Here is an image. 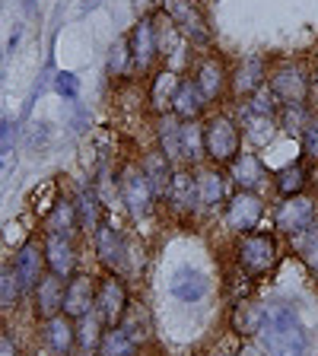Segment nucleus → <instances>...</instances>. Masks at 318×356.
Returning a JSON list of instances; mask_svg holds the SVG:
<instances>
[{"label": "nucleus", "mask_w": 318, "mask_h": 356, "mask_svg": "<svg viewBox=\"0 0 318 356\" xmlns=\"http://www.w3.org/2000/svg\"><path fill=\"white\" fill-rule=\"evenodd\" d=\"M13 270H16V277H19L22 289H35L38 280L45 277V270H48L42 245H38V242L19 245V252H16V258H13Z\"/></svg>", "instance_id": "13"}, {"label": "nucleus", "mask_w": 318, "mask_h": 356, "mask_svg": "<svg viewBox=\"0 0 318 356\" xmlns=\"http://www.w3.org/2000/svg\"><path fill=\"white\" fill-rule=\"evenodd\" d=\"M93 238H96V252H99V261H102L109 270H118L121 264H125V238H121V232L111 226V222H99V229L93 232Z\"/></svg>", "instance_id": "15"}, {"label": "nucleus", "mask_w": 318, "mask_h": 356, "mask_svg": "<svg viewBox=\"0 0 318 356\" xmlns=\"http://www.w3.org/2000/svg\"><path fill=\"white\" fill-rule=\"evenodd\" d=\"M267 86L274 89V96L280 99L283 105H305L312 83H309V76H305L296 64H287V67H280V70L271 76V83H267Z\"/></svg>", "instance_id": "9"}, {"label": "nucleus", "mask_w": 318, "mask_h": 356, "mask_svg": "<svg viewBox=\"0 0 318 356\" xmlns=\"http://www.w3.org/2000/svg\"><path fill=\"white\" fill-rule=\"evenodd\" d=\"M309 178H312V181H315V188H318V165H315V169L309 172Z\"/></svg>", "instance_id": "50"}, {"label": "nucleus", "mask_w": 318, "mask_h": 356, "mask_svg": "<svg viewBox=\"0 0 318 356\" xmlns=\"http://www.w3.org/2000/svg\"><path fill=\"white\" fill-rule=\"evenodd\" d=\"M143 175H147V185L150 191H153V197H166L169 194V185H172V163L166 159V153H147L143 156V163H141Z\"/></svg>", "instance_id": "18"}, {"label": "nucleus", "mask_w": 318, "mask_h": 356, "mask_svg": "<svg viewBox=\"0 0 318 356\" xmlns=\"http://www.w3.org/2000/svg\"><path fill=\"white\" fill-rule=\"evenodd\" d=\"M239 356H267V350H264V347H258V343H245L242 353H239Z\"/></svg>", "instance_id": "46"}, {"label": "nucleus", "mask_w": 318, "mask_h": 356, "mask_svg": "<svg viewBox=\"0 0 318 356\" xmlns=\"http://www.w3.org/2000/svg\"><path fill=\"white\" fill-rule=\"evenodd\" d=\"M242 147V134L230 115H214L204 124V156H210L216 165H230L239 156Z\"/></svg>", "instance_id": "2"}, {"label": "nucleus", "mask_w": 318, "mask_h": 356, "mask_svg": "<svg viewBox=\"0 0 318 356\" xmlns=\"http://www.w3.org/2000/svg\"><path fill=\"white\" fill-rule=\"evenodd\" d=\"M261 347L267 350V356H303L305 353V327L289 302L264 305Z\"/></svg>", "instance_id": "1"}, {"label": "nucleus", "mask_w": 318, "mask_h": 356, "mask_svg": "<svg viewBox=\"0 0 318 356\" xmlns=\"http://www.w3.org/2000/svg\"><path fill=\"white\" fill-rule=\"evenodd\" d=\"M261 213H264V200L255 191L239 188V194H232V200L226 204V226L232 232H239V236H245V232H252L258 226Z\"/></svg>", "instance_id": "6"}, {"label": "nucleus", "mask_w": 318, "mask_h": 356, "mask_svg": "<svg viewBox=\"0 0 318 356\" xmlns=\"http://www.w3.org/2000/svg\"><path fill=\"white\" fill-rule=\"evenodd\" d=\"M169 289H172V296L182 299V302H198V299L207 296V280L198 270H191V267H178Z\"/></svg>", "instance_id": "21"}, {"label": "nucleus", "mask_w": 318, "mask_h": 356, "mask_svg": "<svg viewBox=\"0 0 318 356\" xmlns=\"http://www.w3.org/2000/svg\"><path fill=\"white\" fill-rule=\"evenodd\" d=\"M93 191L99 194V200H102V207H111V200H115V185H111V175H109V172H102V175L96 178V185H93Z\"/></svg>", "instance_id": "43"}, {"label": "nucleus", "mask_w": 318, "mask_h": 356, "mask_svg": "<svg viewBox=\"0 0 318 356\" xmlns=\"http://www.w3.org/2000/svg\"><path fill=\"white\" fill-rule=\"evenodd\" d=\"M182 153H185V163L204 156V127H198L194 121L182 124Z\"/></svg>", "instance_id": "36"}, {"label": "nucleus", "mask_w": 318, "mask_h": 356, "mask_svg": "<svg viewBox=\"0 0 318 356\" xmlns=\"http://www.w3.org/2000/svg\"><path fill=\"white\" fill-rule=\"evenodd\" d=\"M277 134V124L271 115H258V111H245V137L252 143H258V147H264V143L274 140Z\"/></svg>", "instance_id": "31"}, {"label": "nucleus", "mask_w": 318, "mask_h": 356, "mask_svg": "<svg viewBox=\"0 0 318 356\" xmlns=\"http://www.w3.org/2000/svg\"><path fill=\"white\" fill-rule=\"evenodd\" d=\"M264 76H267L264 58L242 60V64H239V70H236V80H232V86H236V96H252L255 89L264 86Z\"/></svg>", "instance_id": "22"}, {"label": "nucleus", "mask_w": 318, "mask_h": 356, "mask_svg": "<svg viewBox=\"0 0 318 356\" xmlns=\"http://www.w3.org/2000/svg\"><path fill=\"white\" fill-rule=\"evenodd\" d=\"M102 0H83V13H89V10H96Z\"/></svg>", "instance_id": "48"}, {"label": "nucleus", "mask_w": 318, "mask_h": 356, "mask_svg": "<svg viewBox=\"0 0 318 356\" xmlns=\"http://www.w3.org/2000/svg\"><path fill=\"white\" fill-rule=\"evenodd\" d=\"M214 356H230V353H214Z\"/></svg>", "instance_id": "51"}, {"label": "nucleus", "mask_w": 318, "mask_h": 356, "mask_svg": "<svg viewBox=\"0 0 318 356\" xmlns=\"http://www.w3.org/2000/svg\"><path fill=\"white\" fill-rule=\"evenodd\" d=\"M96 309V280L89 274H74L67 280V293H64V315L70 318H83Z\"/></svg>", "instance_id": "11"}, {"label": "nucleus", "mask_w": 318, "mask_h": 356, "mask_svg": "<svg viewBox=\"0 0 318 356\" xmlns=\"http://www.w3.org/2000/svg\"><path fill=\"white\" fill-rule=\"evenodd\" d=\"M204 108H207V96L198 89V83L194 80L178 83L175 99H172V115H175L178 121H194L204 115Z\"/></svg>", "instance_id": "16"}, {"label": "nucleus", "mask_w": 318, "mask_h": 356, "mask_svg": "<svg viewBox=\"0 0 318 356\" xmlns=\"http://www.w3.org/2000/svg\"><path fill=\"white\" fill-rule=\"evenodd\" d=\"M127 44H131V58L137 70H150L153 60L159 58V44H156V29L153 19H141L127 35Z\"/></svg>", "instance_id": "14"}, {"label": "nucleus", "mask_w": 318, "mask_h": 356, "mask_svg": "<svg viewBox=\"0 0 318 356\" xmlns=\"http://www.w3.org/2000/svg\"><path fill=\"white\" fill-rule=\"evenodd\" d=\"M45 226H48L45 232H58V236H70V238H74V232L80 229V216H77L74 200L61 197L58 204H54L51 213L45 216Z\"/></svg>", "instance_id": "23"}, {"label": "nucleus", "mask_w": 318, "mask_h": 356, "mask_svg": "<svg viewBox=\"0 0 318 356\" xmlns=\"http://www.w3.org/2000/svg\"><path fill=\"white\" fill-rule=\"evenodd\" d=\"M7 131H10V121H7V115H3V111H0V140H3V137H7Z\"/></svg>", "instance_id": "47"}, {"label": "nucleus", "mask_w": 318, "mask_h": 356, "mask_svg": "<svg viewBox=\"0 0 318 356\" xmlns=\"http://www.w3.org/2000/svg\"><path fill=\"white\" fill-rule=\"evenodd\" d=\"M280 108H283V102L274 96V89L267 86V83H264L261 89H255V92H252V102H248V111H258V115H271V118H274V115H277Z\"/></svg>", "instance_id": "38"}, {"label": "nucleus", "mask_w": 318, "mask_h": 356, "mask_svg": "<svg viewBox=\"0 0 318 356\" xmlns=\"http://www.w3.org/2000/svg\"><path fill=\"white\" fill-rule=\"evenodd\" d=\"M134 347H137V343L131 341V334H127L121 325L109 327L102 337V356H131Z\"/></svg>", "instance_id": "34"}, {"label": "nucleus", "mask_w": 318, "mask_h": 356, "mask_svg": "<svg viewBox=\"0 0 318 356\" xmlns=\"http://www.w3.org/2000/svg\"><path fill=\"white\" fill-rule=\"evenodd\" d=\"M261 325H264V305L258 302H239L232 309V331L239 337H255L261 334Z\"/></svg>", "instance_id": "24"}, {"label": "nucleus", "mask_w": 318, "mask_h": 356, "mask_svg": "<svg viewBox=\"0 0 318 356\" xmlns=\"http://www.w3.org/2000/svg\"><path fill=\"white\" fill-rule=\"evenodd\" d=\"M303 153L318 163V118H312L303 131Z\"/></svg>", "instance_id": "42"}, {"label": "nucleus", "mask_w": 318, "mask_h": 356, "mask_svg": "<svg viewBox=\"0 0 318 356\" xmlns=\"http://www.w3.org/2000/svg\"><path fill=\"white\" fill-rule=\"evenodd\" d=\"M236 261L248 277H261L277 264V238L271 232H245L236 242Z\"/></svg>", "instance_id": "3"}, {"label": "nucleus", "mask_w": 318, "mask_h": 356, "mask_svg": "<svg viewBox=\"0 0 318 356\" xmlns=\"http://www.w3.org/2000/svg\"><path fill=\"white\" fill-rule=\"evenodd\" d=\"M169 204L178 210V213H191L198 207V178L188 169H175L172 172V185H169Z\"/></svg>", "instance_id": "17"}, {"label": "nucleus", "mask_w": 318, "mask_h": 356, "mask_svg": "<svg viewBox=\"0 0 318 356\" xmlns=\"http://www.w3.org/2000/svg\"><path fill=\"white\" fill-rule=\"evenodd\" d=\"M0 356H19V350H16L13 337L7 331H0Z\"/></svg>", "instance_id": "45"}, {"label": "nucleus", "mask_w": 318, "mask_h": 356, "mask_svg": "<svg viewBox=\"0 0 318 356\" xmlns=\"http://www.w3.org/2000/svg\"><path fill=\"white\" fill-rule=\"evenodd\" d=\"M16 165H19L16 147H10V143H0V181H7V178L16 172Z\"/></svg>", "instance_id": "41"}, {"label": "nucleus", "mask_w": 318, "mask_h": 356, "mask_svg": "<svg viewBox=\"0 0 318 356\" xmlns=\"http://www.w3.org/2000/svg\"><path fill=\"white\" fill-rule=\"evenodd\" d=\"M305 185H309V172H305L299 163H293V165H287V169L277 172V191H280L283 197L303 194Z\"/></svg>", "instance_id": "33"}, {"label": "nucleus", "mask_w": 318, "mask_h": 356, "mask_svg": "<svg viewBox=\"0 0 318 356\" xmlns=\"http://www.w3.org/2000/svg\"><path fill=\"white\" fill-rule=\"evenodd\" d=\"M312 89L318 92V67H315V74H312Z\"/></svg>", "instance_id": "49"}, {"label": "nucleus", "mask_w": 318, "mask_h": 356, "mask_svg": "<svg viewBox=\"0 0 318 356\" xmlns=\"http://www.w3.org/2000/svg\"><path fill=\"white\" fill-rule=\"evenodd\" d=\"M153 29H156V44H159V54H163V58H178V51H182V44H185L188 38L175 29V22H172L166 13H159L153 19Z\"/></svg>", "instance_id": "26"}, {"label": "nucleus", "mask_w": 318, "mask_h": 356, "mask_svg": "<svg viewBox=\"0 0 318 356\" xmlns=\"http://www.w3.org/2000/svg\"><path fill=\"white\" fill-rule=\"evenodd\" d=\"M19 293H26V289H22L16 270L10 267V270L0 274V309H13V305L19 302Z\"/></svg>", "instance_id": "39"}, {"label": "nucleus", "mask_w": 318, "mask_h": 356, "mask_svg": "<svg viewBox=\"0 0 318 356\" xmlns=\"http://www.w3.org/2000/svg\"><path fill=\"white\" fill-rule=\"evenodd\" d=\"M96 312L105 327H118L127 315V286L115 274L96 283Z\"/></svg>", "instance_id": "5"}, {"label": "nucleus", "mask_w": 318, "mask_h": 356, "mask_svg": "<svg viewBox=\"0 0 318 356\" xmlns=\"http://www.w3.org/2000/svg\"><path fill=\"white\" fill-rule=\"evenodd\" d=\"M194 83H198V89L210 99H216L223 92V83H226V70H223V64L216 58H204L198 67V76H194Z\"/></svg>", "instance_id": "27"}, {"label": "nucleus", "mask_w": 318, "mask_h": 356, "mask_svg": "<svg viewBox=\"0 0 318 356\" xmlns=\"http://www.w3.org/2000/svg\"><path fill=\"white\" fill-rule=\"evenodd\" d=\"M131 67H134L131 44H127V38H118V42L111 44V51H109V74L111 76H125Z\"/></svg>", "instance_id": "37"}, {"label": "nucleus", "mask_w": 318, "mask_h": 356, "mask_svg": "<svg viewBox=\"0 0 318 356\" xmlns=\"http://www.w3.org/2000/svg\"><path fill=\"white\" fill-rule=\"evenodd\" d=\"M61 200V191H58V181L54 178H48V181H42V185L32 191V210H35L38 216H48L54 210V204Z\"/></svg>", "instance_id": "35"}, {"label": "nucleus", "mask_w": 318, "mask_h": 356, "mask_svg": "<svg viewBox=\"0 0 318 356\" xmlns=\"http://www.w3.org/2000/svg\"><path fill=\"white\" fill-rule=\"evenodd\" d=\"M102 318H96L93 312L89 315H83V318H77V343H80V350H86V353H96V350H102Z\"/></svg>", "instance_id": "30"}, {"label": "nucleus", "mask_w": 318, "mask_h": 356, "mask_svg": "<svg viewBox=\"0 0 318 356\" xmlns=\"http://www.w3.org/2000/svg\"><path fill=\"white\" fill-rule=\"evenodd\" d=\"M74 207H77V216H80V229L96 232L99 222H102V210H105V207H102V200H99V194L93 191V185L83 188V191L77 194Z\"/></svg>", "instance_id": "25"}, {"label": "nucleus", "mask_w": 318, "mask_h": 356, "mask_svg": "<svg viewBox=\"0 0 318 356\" xmlns=\"http://www.w3.org/2000/svg\"><path fill=\"white\" fill-rule=\"evenodd\" d=\"M64 293H67L64 277L48 270L35 286V318L48 321V318H54V315H61V312H64Z\"/></svg>", "instance_id": "12"}, {"label": "nucleus", "mask_w": 318, "mask_h": 356, "mask_svg": "<svg viewBox=\"0 0 318 356\" xmlns=\"http://www.w3.org/2000/svg\"><path fill=\"white\" fill-rule=\"evenodd\" d=\"M159 153H166L169 163H182L185 153H182V124L175 118H159Z\"/></svg>", "instance_id": "28"}, {"label": "nucleus", "mask_w": 318, "mask_h": 356, "mask_svg": "<svg viewBox=\"0 0 318 356\" xmlns=\"http://www.w3.org/2000/svg\"><path fill=\"white\" fill-rule=\"evenodd\" d=\"M274 222H277V229L289 232V236L309 229L312 222H315V200L305 197V194H293V197H287L277 207Z\"/></svg>", "instance_id": "8"}, {"label": "nucleus", "mask_w": 318, "mask_h": 356, "mask_svg": "<svg viewBox=\"0 0 318 356\" xmlns=\"http://www.w3.org/2000/svg\"><path fill=\"white\" fill-rule=\"evenodd\" d=\"M230 172H232V181H236L242 191H255L267 178V169L255 153H239L236 159L230 163Z\"/></svg>", "instance_id": "20"}, {"label": "nucleus", "mask_w": 318, "mask_h": 356, "mask_svg": "<svg viewBox=\"0 0 318 356\" xmlns=\"http://www.w3.org/2000/svg\"><path fill=\"white\" fill-rule=\"evenodd\" d=\"M198 197L204 207L214 210L216 204H223V175L216 169H204L198 175Z\"/></svg>", "instance_id": "32"}, {"label": "nucleus", "mask_w": 318, "mask_h": 356, "mask_svg": "<svg viewBox=\"0 0 318 356\" xmlns=\"http://www.w3.org/2000/svg\"><path fill=\"white\" fill-rule=\"evenodd\" d=\"M42 248H45V264H48V270L64 277V280H70V277H74V267H77V248H74V242H70V236L45 232Z\"/></svg>", "instance_id": "10"}, {"label": "nucleus", "mask_w": 318, "mask_h": 356, "mask_svg": "<svg viewBox=\"0 0 318 356\" xmlns=\"http://www.w3.org/2000/svg\"><path fill=\"white\" fill-rule=\"evenodd\" d=\"M45 341H48V347L54 350L58 356L70 353L77 343V321L70 318V315H54V318L45 321Z\"/></svg>", "instance_id": "19"}, {"label": "nucleus", "mask_w": 318, "mask_h": 356, "mask_svg": "<svg viewBox=\"0 0 318 356\" xmlns=\"http://www.w3.org/2000/svg\"><path fill=\"white\" fill-rule=\"evenodd\" d=\"M159 7H163V13L175 22V29L182 32L188 42L207 44L210 38H214L207 19H204V13L198 10V3H194V0H159Z\"/></svg>", "instance_id": "4"}, {"label": "nucleus", "mask_w": 318, "mask_h": 356, "mask_svg": "<svg viewBox=\"0 0 318 356\" xmlns=\"http://www.w3.org/2000/svg\"><path fill=\"white\" fill-rule=\"evenodd\" d=\"M54 89H58L61 96H67V99H77V92H80V83H77L74 74H58V80H54Z\"/></svg>", "instance_id": "44"}, {"label": "nucleus", "mask_w": 318, "mask_h": 356, "mask_svg": "<svg viewBox=\"0 0 318 356\" xmlns=\"http://www.w3.org/2000/svg\"><path fill=\"white\" fill-rule=\"evenodd\" d=\"M178 74L175 70H159L153 76V86H150V102H153L156 111H166L172 108V99H175V89H178Z\"/></svg>", "instance_id": "29"}, {"label": "nucleus", "mask_w": 318, "mask_h": 356, "mask_svg": "<svg viewBox=\"0 0 318 356\" xmlns=\"http://www.w3.org/2000/svg\"><path fill=\"white\" fill-rule=\"evenodd\" d=\"M121 197L127 204V213L134 220H143L153 207V191L147 185V175H143L141 165H131V169L121 172Z\"/></svg>", "instance_id": "7"}, {"label": "nucleus", "mask_w": 318, "mask_h": 356, "mask_svg": "<svg viewBox=\"0 0 318 356\" xmlns=\"http://www.w3.org/2000/svg\"><path fill=\"white\" fill-rule=\"evenodd\" d=\"M309 121L312 118L305 115V105H283V127H287L289 134H293V131L303 134Z\"/></svg>", "instance_id": "40"}]
</instances>
